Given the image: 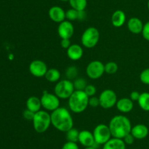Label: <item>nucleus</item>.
<instances>
[{"label":"nucleus","mask_w":149,"mask_h":149,"mask_svg":"<svg viewBox=\"0 0 149 149\" xmlns=\"http://www.w3.org/2000/svg\"><path fill=\"white\" fill-rule=\"evenodd\" d=\"M50 116L52 125L61 132H66L74 127V119L67 108L59 107L51 112Z\"/></svg>","instance_id":"f257e3e1"},{"label":"nucleus","mask_w":149,"mask_h":149,"mask_svg":"<svg viewBox=\"0 0 149 149\" xmlns=\"http://www.w3.org/2000/svg\"><path fill=\"white\" fill-rule=\"evenodd\" d=\"M112 137L123 139L131 133L132 124L129 118L125 115H117L110 120L109 124Z\"/></svg>","instance_id":"f03ea898"},{"label":"nucleus","mask_w":149,"mask_h":149,"mask_svg":"<svg viewBox=\"0 0 149 149\" xmlns=\"http://www.w3.org/2000/svg\"><path fill=\"white\" fill-rule=\"evenodd\" d=\"M89 106V96L84 91H74L68 99V108L74 113H81Z\"/></svg>","instance_id":"7ed1b4c3"},{"label":"nucleus","mask_w":149,"mask_h":149,"mask_svg":"<svg viewBox=\"0 0 149 149\" xmlns=\"http://www.w3.org/2000/svg\"><path fill=\"white\" fill-rule=\"evenodd\" d=\"M33 127L37 133H44L49 128L51 124L50 114L46 110L38 111L36 112L32 121Z\"/></svg>","instance_id":"20e7f679"},{"label":"nucleus","mask_w":149,"mask_h":149,"mask_svg":"<svg viewBox=\"0 0 149 149\" xmlns=\"http://www.w3.org/2000/svg\"><path fill=\"white\" fill-rule=\"evenodd\" d=\"M74 91L73 81L68 79L59 80L54 88V93L60 99H68Z\"/></svg>","instance_id":"39448f33"},{"label":"nucleus","mask_w":149,"mask_h":149,"mask_svg":"<svg viewBox=\"0 0 149 149\" xmlns=\"http://www.w3.org/2000/svg\"><path fill=\"white\" fill-rule=\"evenodd\" d=\"M100 39V32L98 29L93 26L87 28L81 37V45L90 49L97 45Z\"/></svg>","instance_id":"423d86ee"},{"label":"nucleus","mask_w":149,"mask_h":149,"mask_svg":"<svg viewBox=\"0 0 149 149\" xmlns=\"http://www.w3.org/2000/svg\"><path fill=\"white\" fill-rule=\"evenodd\" d=\"M93 133L96 145H103L112 137L109 125L104 124H100L96 126Z\"/></svg>","instance_id":"0eeeda50"},{"label":"nucleus","mask_w":149,"mask_h":149,"mask_svg":"<svg viewBox=\"0 0 149 149\" xmlns=\"http://www.w3.org/2000/svg\"><path fill=\"white\" fill-rule=\"evenodd\" d=\"M42 107L46 111L52 112L60 107V99L55 93L45 91L40 98Z\"/></svg>","instance_id":"6e6552de"},{"label":"nucleus","mask_w":149,"mask_h":149,"mask_svg":"<svg viewBox=\"0 0 149 149\" xmlns=\"http://www.w3.org/2000/svg\"><path fill=\"white\" fill-rule=\"evenodd\" d=\"M105 73V64L98 60L92 61L86 67V74L92 80H97Z\"/></svg>","instance_id":"1a4fd4ad"},{"label":"nucleus","mask_w":149,"mask_h":149,"mask_svg":"<svg viewBox=\"0 0 149 149\" xmlns=\"http://www.w3.org/2000/svg\"><path fill=\"white\" fill-rule=\"evenodd\" d=\"M100 106L104 109H110L114 107L117 102V95L111 89H105L99 96Z\"/></svg>","instance_id":"9d476101"},{"label":"nucleus","mask_w":149,"mask_h":149,"mask_svg":"<svg viewBox=\"0 0 149 149\" xmlns=\"http://www.w3.org/2000/svg\"><path fill=\"white\" fill-rule=\"evenodd\" d=\"M29 72L33 76L36 77H45L48 67L45 61L39 59H36L30 63L29 67Z\"/></svg>","instance_id":"9b49d317"},{"label":"nucleus","mask_w":149,"mask_h":149,"mask_svg":"<svg viewBox=\"0 0 149 149\" xmlns=\"http://www.w3.org/2000/svg\"><path fill=\"white\" fill-rule=\"evenodd\" d=\"M58 34L61 39H71L74 34V26L69 20H65L59 23Z\"/></svg>","instance_id":"f8f14e48"},{"label":"nucleus","mask_w":149,"mask_h":149,"mask_svg":"<svg viewBox=\"0 0 149 149\" xmlns=\"http://www.w3.org/2000/svg\"><path fill=\"white\" fill-rule=\"evenodd\" d=\"M51 20L57 23H61L65 20V11L59 6H52L48 11Z\"/></svg>","instance_id":"ddd939ff"},{"label":"nucleus","mask_w":149,"mask_h":149,"mask_svg":"<svg viewBox=\"0 0 149 149\" xmlns=\"http://www.w3.org/2000/svg\"><path fill=\"white\" fill-rule=\"evenodd\" d=\"M67 56L71 61H79L84 54L83 48L79 44H71V46L66 50Z\"/></svg>","instance_id":"4468645a"},{"label":"nucleus","mask_w":149,"mask_h":149,"mask_svg":"<svg viewBox=\"0 0 149 149\" xmlns=\"http://www.w3.org/2000/svg\"><path fill=\"white\" fill-rule=\"evenodd\" d=\"M79 143L84 147L94 146L95 145L93 133L89 130H81L79 131Z\"/></svg>","instance_id":"2eb2a0df"},{"label":"nucleus","mask_w":149,"mask_h":149,"mask_svg":"<svg viewBox=\"0 0 149 149\" xmlns=\"http://www.w3.org/2000/svg\"><path fill=\"white\" fill-rule=\"evenodd\" d=\"M116 106L118 110L122 113H128L133 110L134 103L130 98L123 97L118 99Z\"/></svg>","instance_id":"dca6fc26"},{"label":"nucleus","mask_w":149,"mask_h":149,"mask_svg":"<svg viewBox=\"0 0 149 149\" xmlns=\"http://www.w3.org/2000/svg\"><path fill=\"white\" fill-rule=\"evenodd\" d=\"M149 132L148 128L145 124H138L133 126L131 129V134L133 135L135 139L143 140L148 136Z\"/></svg>","instance_id":"f3484780"},{"label":"nucleus","mask_w":149,"mask_h":149,"mask_svg":"<svg viewBox=\"0 0 149 149\" xmlns=\"http://www.w3.org/2000/svg\"><path fill=\"white\" fill-rule=\"evenodd\" d=\"M144 24L142 20L136 17H132L130 18L127 21V28L131 33L134 34H138L142 33Z\"/></svg>","instance_id":"a211bd4d"},{"label":"nucleus","mask_w":149,"mask_h":149,"mask_svg":"<svg viewBox=\"0 0 149 149\" xmlns=\"http://www.w3.org/2000/svg\"><path fill=\"white\" fill-rule=\"evenodd\" d=\"M126 22V15L125 12L121 10H117L111 15V23L113 26L116 28L122 27Z\"/></svg>","instance_id":"6ab92c4d"},{"label":"nucleus","mask_w":149,"mask_h":149,"mask_svg":"<svg viewBox=\"0 0 149 149\" xmlns=\"http://www.w3.org/2000/svg\"><path fill=\"white\" fill-rule=\"evenodd\" d=\"M126 145L122 139L111 137L103 146V149H126Z\"/></svg>","instance_id":"aec40b11"},{"label":"nucleus","mask_w":149,"mask_h":149,"mask_svg":"<svg viewBox=\"0 0 149 149\" xmlns=\"http://www.w3.org/2000/svg\"><path fill=\"white\" fill-rule=\"evenodd\" d=\"M26 108L33 112H37L38 111L41 110L42 107V103H41L40 98L37 97L36 96H31L28 98L26 100Z\"/></svg>","instance_id":"412c9836"},{"label":"nucleus","mask_w":149,"mask_h":149,"mask_svg":"<svg viewBox=\"0 0 149 149\" xmlns=\"http://www.w3.org/2000/svg\"><path fill=\"white\" fill-rule=\"evenodd\" d=\"M61 74L59 70L56 68L48 69L45 77L49 83H58L61 80Z\"/></svg>","instance_id":"4be33fe9"},{"label":"nucleus","mask_w":149,"mask_h":149,"mask_svg":"<svg viewBox=\"0 0 149 149\" xmlns=\"http://www.w3.org/2000/svg\"><path fill=\"white\" fill-rule=\"evenodd\" d=\"M138 105L144 111L149 112V92H143L138 100Z\"/></svg>","instance_id":"5701e85b"},{"label":"nucleus","mask_w":149,"mask_h":149,"mask_svg":"<svg viewBox=\"0 0 149 149\" xmlns=\"http://www.w3.org/2000/svg\"><path fill=\"white\" fill-rule=\"evenodd\" d=\"M69 4L71 8L77 10V11H83L85 10L87 5V0H69Z\"/></svg>","instance_id":"b1692460"},{"label":"nucleus","mask_w":149,"mask_h":149,"mask_svg":"<svg viewBox=\"0 0 149 149\" xmlns=\"http://www.w3.org/2000/svg\"><path fill=\"white\" fill-rule=\"evenodd\" d=\"M79 131L74 127L65 132L67 141L77 143L79 141Z\"/></svg>","instance_id":"393cba45"},{"label":"nucleus","mask_w":149,"mask_h":149,"mask_svg":"<svg viewBox=\"0 0 149 149\" xmlns=\"http://www.w3.org/2000/svg\"><path fill=\"white\" fill-rule=\"evenodd\" d=\"M78 68L76 66H69L65 70V77L68 80H74L78 76Z\"/></svg>","instance_id":"a878e982"},{"label":"nucleus","mask_w":149,"mask_h":149,"mask_svg":"<svg viewBox=\"0 0 149 149\" xmlns=\"http://www.w3.org/2000/svg\"><path fill=\"white\" fill-rule=\"evenodd\" d=\"M74 86L75 90L84 91L86 86H87V82L84 77H77L74 80H73Z\"/></svg>","instance_id":"bb28decb"},{"label":"nucleus","mask_w":149,"mask_h":149,"mask_svg":"<svg viewBox=\"0 0 149 149\" xmlns=\"http://www.w3.org/2000/svg\"><path fill=\"white\" fill-rule=\"evenodd\" d=\"M118 64L115 61H109L105 64V72L109 74H113L118 71Z\"/></svg>","instance_id":"cd10ccee"},{"label":"nucleus","mask_w":149,"mask_h":149,"mask_svg":"<svg viewBox=\"0 0 149 149\" xmlns=\"http://www.w3.org/2000/svg\"><path fill=\"white\" fill-rule=\"evenodd\" d=\"M78 17L79 11L74 10V9H68L67 11H65V19H67V20L73 21V20H78Z\"/></svg>","instance_id":"c85d7f7f"},{"label":"nucleus","mask_w":149,"mask_h":149,"mask_svg":"<svg viewBox=\"0 0 149 149\" xmlns=\"http://www.w3.org/2000/svg\"><path fill=\"white\" fill-rule=\"evenodd\" d=\"M140 80L143 84L149 85V68L143 70L140 74Z\"/></svg>","instance_id":"c756f323"},{"label":"nucleus","mask_w":149,"mask_h":149,"mask_svg":"<svg viewBox=\"0 0 149 149\" xmlns=\"http://www.w3.org/2000/svg\"><path fill=\"white\" fill-rule=\"evenodd\" d=\"M84 91L85 92L86 94H87L89 97H91V96H93L95 95L96 92H97V89H96V87L94 85L88 84L86 86Z\"/></svg>","instance_id":"7c9ffc66"},{"label":"nucleus","mask_w":149,"mask_h":149,"mask_svg":"<svg viewBox=\"0 0 149 149\" xmlns=\"http://www.w3.org/2000/svg\"><path fill=\"white\" fill-rule=\"evenodd\" d=\"M89 106L92 108H97L100 106V101H99V97L95 96L89 97Z\"/></svg>","instance_id":"2f4dec72"},{"label":"nucleus","mask_w":149,"mask_h":149,"mask_svg":"<svg viewBox=\"0 0 149 149\" xmlns=\"http://www.w3.org/2000/svg\"><path fill=\"white\" fill-rule=\"evenodd\" d=\"M34 115H35V112H32L31 110L27 109V108H26V109L23 112V118H24L26 120H28V121H33Z\"/></svg>","instance_id":"473e14b6"},{"label":"nucleus","mask_w":149,"mask_h":149,"mask_svg":"<svg viewBox=\"0 0 149 149\" xmlns=\"http://www.w3.org/2000/svg\"><path fill=\"white\" fill-rule=\"evenodd\" d=\"M61 149H79V148L77 145V143L67 141L66 143H64Z\"/></svg>","instance_id":"72a5a7b5"},{"label":"nucleus","mask_w":149,"mask_h":149,"mask_svg":"<svg viewBox=\"0 0 149 149\" xmlns=\"http://www.w3.org/2000/svg\"><path fill=\"white\" fill-rule=\"evenodd\" d=\"M141 34H142L143 35V37L146 40L149 42V20L144 24L143 29L142 33Z\"/></svg>","instance_id":"f704fd0d"},{"label":"nucleus","mask_w":149,"mask_h":149,"mask_svg":"<svg viewBox=\"0 0 149 149\" xmlns=\"http://www.w3.org/2000/svg\"><path fill=\"white\" fill-rule=\"evenodd\" d=\"M122 140H124V142H125V143L126 145H132L133 144L134 141H135V137H133V135H132L131 133H130V134H128L127 135L125 136V137H124Z\"/></svg>","instance_id":"c9c22d12"},{"label":"nucleus","mask_w":149,"mask_h":149,"mask_svg":"<svg viewBox=\"0 0 149 149\" xmlns=\"http://www.w3.org/2000/svg\"><path fill=\"white\" fill-rule=\"evenodd\" d=\"M71 43L70 39H61V46L63 49H68L71 46Z\"/></svg>","instance_id":"e433bc0d"},{"label":"nucleus","mask_w":149,"mask_h":149,"mask_svg":"<svg viewBox=\"0 0 149 149\" xmlns=\"http://www.w3.org/2000/svg\"><path fill=\"white\" fill-rule=\"evenodd\" d=\"M140 95H141V93H140L139 92L137 91H132L130 93V98L133 102H135V101L138 102V99H139L140 97Z\"/></svg>","instance_id":"4c0bfd02"},{"label":"nucleus","mask_w":149,"mask_h":149,"mask_svg":"<svg viewBox=\"0 0 149 149\" xmlns=\"http://www.w3.org/2000/svg\"><path fill=\"white\" fill-rule=\"evenodd\" d=\"M86 18V13L84 10L83 11H79V17H78V20H84Z\"/></svg>","instance_id":"58836bf2"},{"label":"nucleus","mask_w":149,"mask_h":149,"mask_svg":"<svg viewBox=\"0 0 149 149\" xmlns=\"http://www.w3.org/2000/svg\"><path fill=\"white\" fill-rule=\"evenodd\" d=\"M84 149H96V148L94 146H90V147H85Z\"/></svg>","instance_id":"ea45409f"},{"label":"nucleus","mask_w":149,"mask_h":149,"mask_svg":"<svg viewBox=\"0 0 149 149\" xmlns=\"http://www.w3.org/2000/svg\"><path fill=\"white\" fill-rule=\"evenodd\" d=\"M147 6H148V10H149V0L148 1V4H147Z\"/></svg>","instance_id":"a19ab883"},{"label":"nucleus","mask_w":149,"mask_h":149,"mask_svg":"<svg viewBox=\"0 0 149 149\" xmlns=\"http://www.w3.org/2000/svg\"><path fill=\"white\" fill-rule=\"evenodd\" d=\"M61 1H69V0H61Z\"/></svg>","instance_id":"79ce46f5"},{"label":"nucleus","mask_w":149,"mask_h":149,"mask_svg":"<svg viewBox=\"0 0 149 149\" xmlns=\"http://www.w3.org/2000/svg\"><path fill=\"white\" fill-rule=\"evenodd\" d=\"M148 127H149V121H148Z\"/></svg>","instance_id":"37998d69"}]
</instances>
